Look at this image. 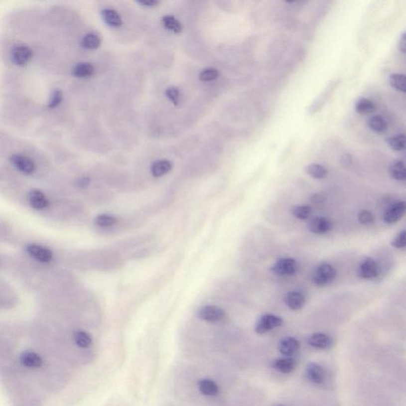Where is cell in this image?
I'll return each mask as SVG.
<instances>
[{"label": "cell", "mask_w": 406, "mask_h": 406, "mask_svg": "<svg viewBox=\"0 0 406 406\" xmlns=\"http://www.w3.org/2000/svg\"><path fill=\"white\" fill-rule=\"evenodd\" d=\"M308 230L316 235H324L332 231L333 224L329 218L325 217H316L311 219L307 224Z\"/></svg>", "instance_id": "obj_7"}, {"label": "cell", "mask_w": 406, "mask_h": 406, "mask_svg": "<svg viewBox=\"0 0 406 406\" xmlns=\"http://www.w3.org/2000/svg\"><path fill=\"white\" fill-rule=\"evenodd\" d=\"M390 174L393 179L398 181H404L406 179V171L405 163L401 160L393 162L390 167Z\"/></svg>", "instance_id": "obj_24"}, {"label": "cell", "mask_w": 406, "mask_h": 406, "mask_svg": "<svg viewBox=\"0 0 406 406\" xmlns=\"http://www.w3.org/2000/svg\"><path fill=\"white\" fill-rule=\"evenodd\" d=\"M282 324L283 320L281 317L271 313H266L259 317L255 325V331L257 334H265L267 332L282 326Z\"/></svg>", "instance_id": "obj_3"}, {"label": "cell", "mask_w": 406, "mask_h": 406, "mask_svg": "<svg viewBox=\"0 0 406 406\" xmlns=\"http://www.w3.org/2000/svg\"><path fill=\"white\" fill-rule=\"evenodd\" d=\"M103 21L111 27H119L123 25V20L116 10L112 9H104L101 12Z\"/></svg>", "instance_id": "obj_20"}, {"label": "cell", "mask_w": 406, "mask_h": 406, "mask_svg": "<svg viewBox=\"0 0 406 406\" xmlns=\"http://www.w3.org/2000/svg\"><path fill=\"white\" fill-rule=\"evenodd\" d=\"M197 317L202 321L210 323H218L224 321L226 317V311L217 305H205L197 311Z\"/></svg>", "instance_id": "obj_4"}, {"label": "cell", "mask_w": 406, "mask_h": 406, "mask_svg": "<svg viewBox=\"0 0 406 406\" xmlns=\"http://www.w3.org/2000/svg\"><path fill=\"white\" fill-rule=\"evenodd\" d=\"M64 363L42 340L0 332V385L11 406H44L64 387Z\"/></svg>", "instance_id": "obj_1"}, {"label": "cell", "mask_w": 406, "mask_h": 406, "mask_svg": "<svg viewBox=\"0 0 406 406\" xmlns=\"http://www.w3.org/2000/svg\"><path fill=\"white\" fill-rule=\"evenodd\" d=\"M28 201L29 205L36 210H43L49 206V201L45 194L37 189L30 191L28 195Z\"/></svg>", "instance_id": "obj_17"}, {"label": "cell", "mask_w": 406, "mask_h": 406, "mask_svg": "<svg viewBox=\"0 0 406 406\" xmlns=\"http://www.w3.org/2000/svg\"><path fill=\"white\" fill-rule=\"evenodd\" d=\"M162 24L167 29L175 33H179L182 31L183 26L175 17L171 15H166L162 18Z\"/></svg>", "instance_id": "obj_28"}, {"label": "cell", "mask_w": 406, "mask_h": 406, "mask_svg": "<svg viewBox=\"0 0 406 406\" xmlns=\"http://www.w3.org/2000/svg\"><path fill=\"white\" fill-rule=\"evenodd\" d=\"M117 218L115 216L111 214H99L95 219V223L96 226L102 228L111 227L115 226L117 223Z\"/></svg>", "instance_id": "obj_31"}, {"label": "cell", "mask_w": 406, "mask_h": 406, "mask_svg": "<svg viewBox=\"0 0 406 406\" xmlns=\"http://www.w3.org/2000/svg\"><path fill=\"white\" fill-rule=\"evenodd\" d=\"M399 50L403 52V53H406V33H403V35L400 37L399 42Z\"/></svg>", "instance_id": "obj_40"}, {"label": "cell", "mask_w": 406, "mask_h": 406, "mask_svg": "<svg viewBox=\"0 0 406 406\" xmlns=\"http://www.w3.org/2000/svg\"><path fill=\"white\" fill-rule=\"evenodd\" d=\"M101 38L95 33H89L82 40V46L88 49H96L101 45Z\"/></svg>", "instance_id": "obj_27"}, {"label": "cell", "mask_w": 406, "mask_h": 406, "mask_svg": "<svg viewBox=\"0 0 406 406\" xmlns=\"http://www.w3.org/2000/svg\"><path fill=\"white\" fill-rule=\"evenodd\" d=\"M305 172L315 179H324L328 176V170L319 163H310L305 167Z\"/></svg>", "instance_id": "obj_23"}, {"label": "cell", "mask_w": 406, "mask_h": 406, "mask_svg": "<svg viewBox=\"0 0 406 406\" xmlns=\"http://www.w3.org/2000/svg\"><path fill=\"white\" fill-rule=\"evenodd\" d=\"M307 344L309 346L317 349H328L333 344V340L329 335L321 332L313 333L307 338Z\"/></svg>", "instance_id": "obj_13"}, {"label": "cell", "mask_w": 406, "mask_h": 406, "mask_svg": "<svg viewBox=\"0 0 406 406\" xmlns=\"http://www.w3.org/2000/svg\"><path fill=\"white\" fill-rule=\"evenodd\" d=\"M95 73V68L90 63H80L72 69V75L76 78H89Z\"/></svg>", "instance_id": "obj_22"}, {"label": "cell", "mask_w": 406, "mask_h": 406, "mask_svg": "<svg viewBox=\"0 0 406 406\" xmlns=\"http://www.w3.org/2000/svg\"><path fill=\"white\" fill-rule=\"evenodd\" d=\"M336 277L334 267L328 263H322L313 272V281L317 286H325L332 283Z\"/></svg>", "instance_id": "obj_2"}, {"label": "cell", "mask_w": 406, "mask_h": 406, "mask_svg": "<svg viewBox=\"0 0 406 406\" xmlns=\"http://www.w3.org/2000/svg\"><path fill=\"white\" fill-rule=\"evenodd\" d=\"M137 2L140 4L141 6H147V7H152V6H155L157 4H159V2L155 1V0H140V1H138Z\"/></svg>", "instance_id": "obj_39"}, {"label": "cell", "mask_w": 406, "mask_h": 406, "mask_svg": "<svg viewBox=\"0 0 406 406\" xmlns=\"http://www.w3.org/2000/svg\"><path fill=\"white\" fill-rule=\"evenodd\" d=\"M305 375L308 380L314 384H321L325 380V371L320 364L316 363H310L307 366Z\"/></svg>", "instance_id": "obj_16"}, {"label": "cell", "mask_w": 406, "mask_h": 406, "mask_svg": "<svg viewBox=\"0 0 406 406\" xmlns=\"http://www.w3.org/2000/svg\"><path fill=\"white\" fill-rule=\"evenodd\" d=\"M90 183V179L88 177H84L81 178L80 180L78 181V186L81 187V188H85L88 187Z\"/></svg>", "instance_id": "obj_41"}, {"label": "cell", "mask_w": 406, "mask_h": 406, "mask_svg": "<svg viewBox=\"0 0 406 406\" xmlns=\"http://www.w3.org/2000/svg\"><path fill=\"white\" fill-rule=\"evenodd\" d=\"M406 137L405 135H399L387 139L389 146L395 151H403L406 148Z\"/></svg>", "instance_id": "obj_32"}, {"label": "cell", "mask_w": 406, "mask_h": 406, "mask_svg": "<svg viewBox=\"0 0 406 406\" xmlns=\"http://www.w3.org/2000/svg\"><path fill=\"white\" fill-rule=\"evenodd\" d=\"M63 98H64V96H63L62 92L60 90L53 91V93L51 94L49 103H48L49 108L54 109L56 107H58L62 102Z\"/></svg>", "instance_id": "obj_34"}, {"label": "cell", "mask_w": 406, "mask_h": 406, "mask_svg": "<svg viewBox=\"0 0 406 406\" xmlns=\"http://www.w3.org/2000/svg\"><path fill=\"white\" fill-rule=\"evenodd\" d=\"M358 220L363 225H370L375 222V216L368 210H363L358 214Z\"/></svg>", "instance_id": "obj_36"}, {"label": "cell", "mask_w": 406, "mask_h": 406, "mask_svg": "<svg viewBox=\"0 0 406 406\" xmlns=\"http://www.w3.org/2000/svg\"><path fill=\"white\" fill-rule=\"evenodd\" d=\"M292 214L297 219L305 221L312 214V207L309 205H298L293 207Z\"/></svg>", "instance_id": "obj_30"}, {"label": "cell", "mask_w": 406, "mask_h": 406, "mask_svg": "<svg viewBox=\"0 0 406 406\" xmlns=\"http://www.w3.org/2000/svg\"><path fill=\"white\" fill-rule=\"evenodd\" d=\"M272 368L280 373L290 374L293 372L296 368V362L292 357L278 358L272 363Z\"/></svg>", "instance_id": "obj_18"}, {"label": "cell", "mask_w": 406, "mask_h": 406, "mask_svg": "<svg viewBox=\"0 0 406 406\" xmlns=\"http://www.w3.org/2000/svg\"><path fill=\"white\" fill-rule=\"evenodd\" d=\"M311 200H312V202L315 203V204H321V203H323V202H325V198L322 194H313V196L311 197Z\"/></svg>", "instance_id": "obj_38"}, {"label": "cell", "mask_w": 406, "mask_h": 406, "mask_svg": "<svg viewBox=\"0 0 406 406\" xmlns=\"http://www.w3.org/2000/svg\"><path fill=\"white\" fill-rule=\"evenodd\" d=\"M71 342L75 348L86 350L92 347L93 339L89 332L83 329H76L71 336Z\"/></svg>", "instance_id": "obj_10"}, {"label": "cell", "mask_w": 406, "mask_h": 406, "mask_svg": "<svg viewBox=\"0 0 406 406\" xmlns=\"http://www.w3.org/2000/svg\"><path fill=\"white\" fill-rule=\"evenodd\" d=\"M376 110V105L373 101L368 99H360L356 102V111L360 115H368L373 113Z\"/></svg>", "instance_id": "obj_25"}, {"label": "cell", "mask_w": 406, "mask_h": 406, "mask_svg": "<svg viewBox=\"0 0 406 406\" xmlns=\"http://www.w3.org/2000/svg\"><path fill=\"white\" fill-rule=\"evenodd\" d=\"M391 245L395 249H403L406 246V232L403 230L391 241Z\"/></svg>", "instance_id": "obj_35"}, {"label": "cell", "mask_w": 406, "mask_h": 406, "mask_svg": "<svg viewBox=\"0 0 406 406\" xmlns=\"http://www.w3.org/2000/svg\"><path fill=\"white\" fill-rule=\"evenodd\" d=\"M198 391L205 396L214 397L219 394V386L210 379H202L198 383Z\"/></svg>", "instance_id": "obj_19"}, {"label": "cell", "mask_w": 406, "mask_h": 406, "mask_svg": "<svg viewBox=\"0 0 406 406\" xmlns=\"http://www.w3.org/2000/svg\"><path fill=\"white\" fill-rule=\"evenodd\" d=\"M10 161L18 171L25 175H32L36 171L35 163L25 155L13 154L10 157Z\"/></svg>", "instance_id": "obj_8"}, {"label": "cell", "mask_w": 406, "mask_h": 406, "mask_svg": "<svg viewBox=\"0 0 406 406\" xmlns=\"http://www.w3.org/2000/svg\"><path fill=\"white\" fill-rule=\"evenodd\" d=\"M33 56V52L26 45H18L12 51L11 60L17 66H25L29 63Z\"/></svg>", "instance_id": "obj_11"}, {"label": "cell", "mask_w": 406, "mask_h": 406, "mask_svg": "<svg viewBox=\"0 0 406 406\" xmlns=\"http://www.w3.org/2000/svg\"><path fill=\"white\" fill-rule=\"evenodd\" d=\"M26 252L30 257L41 263H49L53 260V253L47 248L41 245H29L26 247Z\"/></svg>", "instance_id": "obj_12"}, {"label": "cell", "mask_w": 406, "mask_h": 406, "mask_svg": "<svg viewBox=\"0 0 406 406\" xmlns=\"http://www.w3.org/2000/svg\"><path fill=\"white\" fill-rule=\"evenodd\" d=\"M273 274L278 276H292L298 271V264L293 258H281L271 268Z\"/></svg>", "instance_id": "obj_5"}, {"label": "cell", "mask_w": 406, "mask_h": 406, "mask_svg": "<svg viewBox=\"0 0 406 406\" xmlns=\"http://www.w3.org/2000/svg\"><path fill=\"white\" fill-rule=\"evenodd\" d=\"M379 265L374 259L364 257L358 267V275L365 280H372L379 276Z\"/></svg>", "instance_id": "obj_6"}, {"label": "cell", "mask_w": 406, "mask_h": 406, "mask_svg": "<svg viewBox=\"0 0 406 406\" xmlns=\"http://www.w3.org/2000/svg\"><path fill=\"white\" fill-rule=\"evenodd\" d=\"M172 164L169 160L160 159L154 162L151 167V173L154 177H161L171 171Z\"/></svg>", "instance_id": "obj_21"}, {"label": "cell", "mask_w": 406, "mask_h": 406, "mask_svg": "<svg viewBox=\"0 0 406 406\" xmlns=\"http://www.w3.org/2000/svg\"><path fill=\"white\" fill-rule=\"evenodd\" d=\"M368 127L376 133H384L387 130V123L383 117L379 115L371 117L368 121Z\"/></svg>", "instance_id": "obj_26"}, {"label": "cell", "mask_w": 406, "mask_h": 406, "mask_svg": "<svg viewBox=\"0 0 406 406\" xmlns=\"http://www.w3.org/2000/svg\"><path fill=\"white\" fill-rule=\"evenodd\" d=\"M300 348V343L297 339L292 336H287L280 340L278 344V351L282 356L291 357Z\"/></svg>", "instance_id": "obj_15"}, {"label": "cell", "mask_w": 406, "mask_h": 406, "mask_svg": "<svg viewBox=\"0 0 406 406\" xmlns=\"http://www.w3.org/2000/svg\"><path fill=\"white\" fill-rule=\"evenodd\" d=\"M281 406V405H280V406Z\"/></svg>", "instance_id": "obj_43"}, {"label": "cell", "mask_w": 406, "mask_h": 406, "mask_svg": "<svg viewBox=\"0 0 406 406\" xmlns=\"http://www.w3.org/2000/svg\"><path fill=\"white\" fill-rule=\"evenodd\" d=\"M283 301L289 309L297 311L302 309L305 305V297L301 292L290 291L284 295Z\"/></svg>", "instance_id": "obj_14"}, {"label": "cell", "mask_w": 406, "mask_h": 406, "mask_svg": "<svg viewBox=\"0 0 406 406\" xmlns=\"http://www.w3.org/2000/svg\"><path fill=\"white\" fill-rule=\"evenodd\" d=\"M351 160H352V159H351V156H350V155H348V154H347V155L343 156L342 163L343 164H344V165H348V164L351 163Z\"/></svg>", "instance_id": "obj_42"}, {"label": "cell", "mask_w": 406, "mask_h": 406, "mask_svg": "<svg viewBox=\"0 0 406 406\" xmlns=\"http://www.w3.org/2000/svg\"><path fill=\"white\" fill-rule=\"evenodd\" d=\"M166 96L168 99L172 102L174 105H178L179 101V90L175 87H171V88H167L166 90Z\"/></svg>", "instance_id": "obj_37"}, {"label": "cell", "mask_w": 406, "mask_h": 406, "mask_svg": "<svg viewBox=\"0 0 406 406\" xmlns=\"http://www.w3.org/2000/svg\"><path fill=\"white\" fill-rule=\"evenodd\" d=\"M219 77V72L216 68H206L199 74V79L202 81H214Z\"/></svg>", "instance_id": "obj_33"}, {"label": "cell", "mask_w": 406, "mask_h": 406, "mask_svg": "<svg viewBox=\"0 0 406 406\" xmlns=\"http://www.w3.org/2000/svg\"><path fill=\"white\" fill-rule=\"evenodd\" d=\"M390 84L391 87L396 89L397 91L403 92V93L406 92V76L404 74L395 73V74L391 75Z\"/></svg>", "instance_id": "obj_29"}, {"label": "cell", "mask_w": 406, "mask_h": 406, "mask_svg": "<svg viewBox=\"0 0 406 406\" xmlns=\"http://www.w3.org/2000/svg\"><path fill=\"white\" fill-rule=\"evenodd\" d=\"M406 213V202L400 201L391 205L383 214V221L387 224H395L403 218Z\"/></svg>", "instance_id": "obj_9"}]
</instances>
